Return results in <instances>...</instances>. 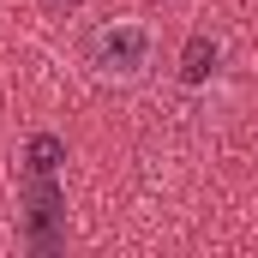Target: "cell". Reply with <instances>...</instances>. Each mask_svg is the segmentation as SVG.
Instances as JSON below:
<instances>
[{
	"instance_id": "277c9868",
	"label": "cell",
	"mask_w": 258,
	"mask_h": 258,
	"mask_svg": "<svg viewBox=\"0 0 258 258\" xmlns=\"http://www.w3.org/2000/svg\"><path fill=\"white\" fill-rule=\"evenodd\" d=\"M54 6H84V0H54Z\"/></svg>"
},
{
	"instance_id": "7a4b0ae2",
	"label": "cell",
	"mask_w": 258,
	"mask_h": 258,
	"mask_svg": "<svg viewBox=\"0 0 258 258\" xmlns=\"http://www.w3.org/2000/svg\"><path fill=\"white\" fill-rule=\"evenodd\" d=\"M204 60H216V42H204V36H192V48H186V78H192V84L204 78V72H210Z\"/></svg>"
},
{
	"instance_id": "3957f363",
	"label": "cell",
	"mask_w": 258,
	"mask_h": 258,
	"mask_svg": "<svg viewBox=\"0 0 258 258\" xmlns=\"http://www.w3.org/2000/svg\"><path fill=\"white\" fill-rule=\"evenodd\" d=\"M30 156H36V168H54V162H60V138H36Z\"/></svg>"
},
{
	"instance_id": "6da1fadb",
	"label": "cell",
	"mask_w": 258,
	"mask_h": 258,
	"mask_svg": "<svg viewBox=\"0 0 258 258\" xmlns=\"http://www.w3.org/2000/svg\"><path fill=\"white\" fill-rule=\"evenodd\" d=\"M84 54H90V72L102 84H138L150 72V60H156V30L138 24V18H114V24H102L90 36Z\"/></svg>"
}]
</instances>
